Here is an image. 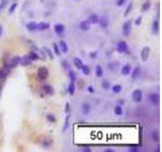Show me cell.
Wrapping results in <instances>:
<instances>
[{"instance_id":"obj_1","label":"cell","mask_w":162,"mask_h":152,"mask_svg":"<svg viewBox=\"0 0 162 152\" xmlns=\"http://www.w3.org/2000/svg\"><path fill=\"white\" fill-rule=\"evenodd\" d=\"M36 76L40 80H46L49 77V70L46 67H40L36 72Z\"/></svg>"},{"instance_id":"obj_2","label":"cell","mask_w":162,"mask_h":152,"mask_svg":"<svg viewBox=\"0 0 162 152\" xmlns=\"http://www.w3.org/2000/svg\"><path fill=\"white\" fill-rule=\"evenodd\" d=\"M117 49L119 53H124V54L129 53V47H128V45H127V43L125 41L119 42V44H117Z\"/></svg>"},{"instance_id":"obj_3","label":"cell","mask_w":162,"mask_h":152,"mask_svg":"<svg viewBox=\"0 0 162 152\" xmlns=\"http://www.w3.org/2000/svg\"><path fill=\"white\" fill-rule=\"evenodd\" d=\"M131 30H132V20H127L123 26V32L125 36H130Z\"/></svg>"},{"instance_id":"obj_4","label":"cell","mask_w":162,"mask_h":152,"mask_svg":"<svg viewBox=\"0 0 162 152\" xmlns=\"http://www.w3.org/2000/svg\"><path fill=\"white\" fill-rule=\"evenodd\" d=\"M142 97H143V94H142V91L140 89L134 90V92L132 94V99L135 103H140L142 101Z\"/></svg>"},{"instance_id":"obj_5","label":"cell","mask_w":162,"mask_h":152,"mask_svg":"<svg viewBox=\"0 0 162 152\" xmlns=\"http://www.w3.org/2000/svg\"><path fill=\"white\" fill-rule=\"evenodd\" d=\"M19 63H20V57H19V56H16V57H13L12 59H9L7 67H8V68H14V67L17 66Z\"/></svg>"},{"instance_id":"obj_6","label":"cell","mask_w":162,"mask_h":152,"mask_svg":"<svg viewBox=\"0 0 162 152\" xmlns=\"http://www.w3.org/2000/svg\"><path fill=\"white\" fill-rule=\"evenodd\" d=\"M149 55H150V48L149 47L143 48V50L141 52V58H142V60L147 61L148 58H149Z\"/></svg>"},{"instance_id":"obj_7","label":"cell","mask_w":162,"mask_h":152,"mask_svg":"<svg viewBox=\"0 0 162 152\" xmlns=\"http://www.w3.org/2000/svg\"><path fill=\"white\" fill-rule=\"evenodd\" d=\"M54 30L57 34L62 36V34L65 32V26L62 24H56L55 26H54Z\"/></svg>"},{"instance_id":"obj_8","label":"cell","mask_w":162,"mask_h":152,"mask_svg":"<svg viewBox=\"0 0 162 152\" xmlns=\"http://www.w3.org/2000/svg\"><path fill=\"white\" fill-rule=\"evenodd\" d=\"M90 26H91V24L89 22V20H83V22H81L80 24H79V28H80V30H84V32H86V30H88L90 28Z\"/></svg>"},{"instance_id":"obj_9","label":"cell","mask_w":162,"mask_h":152,"mask_svg":"<svg viewBox=\"0 0 162 152\" xmlns=\"http://www.w3.org/2000/svg\"><path fill=\"white\" fill-rule=\"evenodd\" d=\"M99 26L103 28H107L109 26V18L107 16H101L99 17V22H98Z\"/></svg>"},{"instance_id":"obj_10","label":"cell","mask_w":162,"mask_h":152,"mask_svg":"<svg viewBox=\"0 0 162 152\" xmlns=\"http://www.w3.org/2000/svg\"><path fill=\"white\" fill-rule=\"evenodd\" d=\"M8 73H9V68H7V67H3V68L0 69V82L7 77Z\"/></svg>"},{"instance_id":"obj_11","label":"cell","mask_w":162,"mask_h":152,"mask_svg":"<svg viewBox=\"0 0 162 152\" xmlns=\"http://www.w3.org/2000/svg\"><path fill=\"white\" fill-rule=\"evenodd\" d=\"M26 28L28 32H34V30H38V24L34 22H28V24H26Z\"/></svg>"},{"instance_id":"obj_12","label":"cell","mask_w":162,"mask_h":152,"mask_svg":"<svg viewBox=\"0 0 162 152\" xmlns=\"http://www.w3.org/2000/svg\"><path fill=\"white\" fill-rule=\"evenodd\" d=\"M159 30H160L159 20H153V24H152V30H153V32L155 34H158V32H159Z\"/></svg>"},{"instance_id":"obj_13","label":"cell","mask_w":162,"mask_h":152,"mask_svg":"<svg viewBox=\"0 0 162 152\" xmlns=\"http://www.w3.org/2000/svg\"><path fill=\"white\" fill-rule=\"evenodd\" d=\"M150 101L153 105H156L159 103V95L157 93H151L150 94Z\"/></svg>"},{"instance_id":"obj_14","label":"cell","mask_w":162,"mask_h":152,"mask_svg":"<svg viewBox=\"0 0 162 152\" xmlns=\"http://www.w3.org/2000/svg\"><path fill=\"white\" fill-rule=\"evenodd\" d=\"M131 71H132V66H131L130 64H126L123 68H122V74L127 76V75L130 74Z\"/></svg>"},{"instance_id":"obj_15","label":"cell","mask_w":162,"mask_h":152,"mask_svg":"<svg viewBox=\"0 0 162 152\" xmlns=\"http://www.w3.org/2000/svg\"><path fill=\"white\" fill-rule=\"evenodd\" d=\"M60 51L63 52V53H68L69 51V48H68V45H67V43L65 41H61L60 42Z\"/></svg>"},{"instance_id":"obj_16","label":"cell","mask_w":162,"mask_h":152,"mask_svg":"<svg viewBox=\"0 0 162 152\" xmlns=\"http://www.w3.org/2000/svg\"><path fill=\"white\" fill-rule=\"evenodd\" d=\"M81 109H82V113H83L84 115H88L90 109H91V107H90L89 103H84L83 105H82V107H81Z\"/></svg>"},{"instance_id":"obj_17","label":"cell","mask_w":162,"mask_h":152,"mask_svg":"<svg viewBox=\"0 0 162 152\" xmlns=\"http://www.w3.org/2000/svg\"><path fill=\"white\" fill-rule=\"evenodd\" d=\"M50 28V24L48 22H40L38 24V30H47Z\"/></svg>"},{"instance_id":"obj_18","label":"cell","mask_w":162,"mask_h":152,"mask_svg":"<svg viewBox=\"0 0 162 152\" xmlns=\"http://www.w3.org/2000/svg\"><path fill=\"white\" fill-rule=\"evenodd\" d=\"M73 63H74L75 67H76L77 69H81L82 66H83V62H82L81 59H79L78 57H75V58L73 59Z\"/></svg>"},{"instance_id":"obj_19","label":"cell","mask_w":162,"mask_h":152,"mask_svg":"<svg viewBox=\"0 0 162 152\" xmlns=\"http://www.w3.org/2000/svg\"><path fill=\"white\" fill-rule=\"evenodd\" d=\"M88 20H89L90 24H98V22H99V16H98L97 14H91L89 16V18H88Z\"/></svg>"},{"instance_id":"obj_20","label":"cell","mask_w":162,"mask_h":152,"mask_svg":"<svg viewBox=\"0 0 162 152\" xmlns=\"http://www.w3.org/2000/svg\"><path fill=\"white\" fill-rule=\"evenodd\" d=\"M43 90L45 91V93H47V94H53L54 93V89H53V87H52L51 85H49V84H46V85H44L43 86Z\"/></svg>"},{"instance_id":"obj_21","label":"cell","mask_w":162,"mask_h":152,"mask_svg":"<svg viewBox=\"0 0 162 152\" xmlns=\"http://www.w3.org/2000/svg\"><path fill=\"white\" fill-rule=\"evenodd\" d=\"M140 74H141V68L140 67H136L132 73V78L133 79H137L140 76Z\"/></svg>"},{"instance_id":"obj_22","label":"cell","mask_w":162,"mask_h":152,"mask_svg":"<svg viewBox=\"0 0 162 152\" xmlns=\"http://www.w3.org/2000/svg\"><path fill=\"white\" fill-rule=\"evenodd\" d=\"M28 59H30V61H36V60H38V53H36V52H34V51L30 52V53L28 55Z\"/></svg>"},{"instance_id":"obj_23","label":"cell","mask_w":162,"mask_h":152,"mask_svg":"<svg viewBox=\"0 0 162 152\" xmlns=\"http://www.w3.org/2000/svg\"><path fill=\"white\" fill-rule=\"evenodd\" d=\"M52 143H53V142H52V139H50V138H45V139L42 141V145L45 148H49L50 146L52 145Z\"/></svg>"},{"instance_id":"obj_24","label":"cell","mask_w":162,"mask_h":152,"mask_svg":"<svg viewBox=\"0 0 162 152\" xmlns=\"http://www.w3.org/2000/svg\"><path fill=\"white\" fill-rule=\"evenodd\" d=\"M95 74L97 77H103V67L100 66V65H97L95 68Z\"/></svg>"},{"instance_id":"obj_25","label":"cell","mask_w":162,"mask_h":152,"mask_svg":"<svg viewBox=\"0 0 162 152\" xmlns=\"http://www.w3.org/2000/svg\"><path fill=\"white\" fill-rule=\"evenodd\" d=\"M30 62H32V61L28 59V56H26L24 58H20V64H22V66H28V65L30 64Z\"/></svg>"},{"instance_id":"obj_26","label":"cell","mask_w":162,"mask_h":152,"mask_svg":"<svg viewBox=\"0 0 162 152\" xmlns=\"http://www.w3.org/2000/svg\"><path fill=\"white\" fill-rule=\"evenodd\" d=\"M9 0H1L0 1V12H2L3 10L5 9V7L8 5Z\"/></svg>"},{"instance_id":"obj_27","label":"cell","mask_w":162,"mask_h":152,"mask_svg":"<svg viewBox=\"0 0 162 152\" xmlns=\"http://www.w3.org/2000/svg\"><path fill=\"white\" fill-rule=\"evenodd\" d=\"M68 92L71 95H73L75 93V82H70V84L68 86Z\"/></svg>"},{"instance_id":"obj_28","label":"cell","mask_w":162,"mask_h":152,"mask_svg":"<svg viewBox=\"0 0 162 152\" xmlns=\"http://www.w3.org/2000/svg\"><path fill=\"white\" fill-rule=\"evenodd\" d=\"M81 71H82V73H83L84 75H89L90 74V68L89 66H87V65H84L82 66V68L80 69Z\"/></svg>"},{"instance_id":"obj_29","label":"cell","mask_w":162,"mask_h":152,"mask_svg":"<svg viewBox=\"0 0 162 152\" xmlns=\"http://www.w3.org/2000/svg\"><path fill=\"white\" fill-rule=\"evenodd\" d=\"M111 90H113V92H115V93H119V92L122 91V86L119 85V84H115V85H113V87H111Z\"/></svg>"},{"instance_id":"obj_30","label":"cell","mask_w":162,"mask_h":152,"mask_svg":"<svg viewBox=\"0 0 162 152\" xmlns=\"http://www.w3.org/2000/svg\"><path fill=\"white\" fill-rule=\"evenodd\" d=\"M69 78H70L71 82H75V80H76V73L74 71L70 70L69 71Z\"/></svg>"},{"instance_id":"obj_31","label":"cell","mask_w":162,"mask_h":152,"mask_svg":"<svg viewBox=\"0 0 162 152\" xmlns=\"http://www.w3.org/2000/svg\"><path fill=\"white\" fill-rule=\"evenodd\" d=\"M115 113L117 116L123 115V107H122L121 105H117V107H115Z\"/></svg>"},{"instance_id":"obj_32","label":"cell","mask_w":162,"mask_h":152,"mask_svg":"<svg viewBox=\"0 0 162 152\" xmlns=\"http://www.w3.org/2000/svg\"><path fill=\"white\" fill-rule=\"evenodd\" d=\"M44 52H45L46 54H47L48 56L50 57V59H54V54L52 53V51H51V49L50 48H44Z\"/></svg>"},{"instance_id":"obj_33","label":"cell","mask_w":162,"mask_h":152,"mask_svg":"<svg viewBox=\"0 0 162 152\" xmlns=\"http://www.w3.org/2000/svg\"><path fill=\"white\" fill-rule=\"evenodd\" d=\"M152 139H153V141H159V133H158V131H153L152 132Z\"/></svg>"},{"instance_id":"obj_34","label":"cell","mask_w":162,"mask_h":152,"mask_svg":"<svg viewBox=\"0 0 162 152\" xmlns=\"http://www.w3.org/2000/svg\"><path fill=\"white\" fill-rule=\"evenodd\" d=\"M150 6H151V4H150L149 1H146V2L142 5V11H148L150 8Z\"/></svg>"},{"instance_id":"obj_35","label":"cell","mask_w":162,"mask_h":152,"mask_svg":"<svg viewBox=\"0 0 162 152\" xmlns=\"http://www.w3.org/2000/svg\"><path fill=\"white\" fill-rule=\"evenodd\" d=\"M53 48H54V52H55L56 55H57V56L61 55V51H60V48H59V46H58L57 44H54Z\"/></svg>"},{"instance_id":"obj_36","label":"cell","mask_w":162,"mask_h":152,"mask_svg":"<svg viewBox=\"0 0 162 152\" xmlns=\"http://www.w3.org/2000/svg\"><path fill=\"white\" fill-rule=\"evenodd\" d=\"M69 119H70V116H69V115H67L66 121H65L64 127H63V132H65V131H66L67 129H68V127H69Z\"/></svg>"},{"instance_id":"obj_37","label":"cell","mask_w":162,"mask_h":152,"mask_svg":"<svg viewBox=\"0 0 162 152\" xmlns=\"http://www.w3.org/2000/svg\"><path fill=\"white\" fill-rule=\"evenodd\" d=\"M17 5H18V3H17V2L12 3V4H11V6L9 7V13H13V12H14L15 9H16V7H17Z\"/></svg>"},{"instance_id":"obj_38","label":"cell","mask_w":162,"mask_h":152,"mask_svg":"<svg viewBox=\"0 0 162 152\" xmlns=\"http://www.w3.org/2000/svg\"><path fill=\"white\" fill-rule=\"evenodd\" d=\"M47 120L49 121V122L51 123H55L56 122V118L54 115H52V113H49V115H47Z\"/></svg>"},{"instance_id":"obj_39","label":"cell","mask_w":162,"mask_h":152,"mask_svg":"<svg viewBox=\"0 0 162 152\" xmlns=\"http://www.w3.org/2000/svg\"><path fill=\"white\" fill-rule=\"evenodd\" d=\"M132 7H133V3L131 2L130 4L128 5V7H127L126 11H125V16H127V15H129V13L131 12V10H132Z\"/></svg>"},{"instance_id":"obj_40","label":"cell","mask_w":162,"mask_h":152,"mask_svg":"<svg viewBox=\"0 0 162 152\" xmlns=\"http://www.w3.org/2000/svg\"><path fill=\"white\" fill-rule=\"evenodd\" d=\"M101 86H103V89H109V82L107 81V80H103V83H101Z\"/></svg>"},{"instance_id":"obj_41","label":"cell","mask_w":162,"mask_h":152,"mask_svg":"<svg viewBox=\"0 0 162 152\" xmlns=\"http://www.w3.org/2000/svg\"><path fill=\"white\" fill-rule=\"evenodd\" d=\"M125 2H126V0H117V6H122V5L125 4Z\"/></svg>"},{"instance_id":"obj_42","label":"cell","mask_w":162,"mask_h":152,"mask_svg":"<svg viewBox=\"0 0 162 152\" xmlns=\"http://www.w3.org/2000/svg\"><path fill=\"white\" fill-rule=\"evenodd\" d=\"M62 65H63V67H64V68H69V63L67 62V61H63L62 62Z\"/></svg>"},{"instance_id":"obj_43","label":"cell","mask_w":162,"mask_h":152,"mask_svg":"<svg viewBox=\"0 0 162 152\" xmlns=\"http://www.w3.org/2000/svg\"><path fill=\"white\" fill-rule=\"evenodd\" d=\"M141 22H142V17H138L136 20V22H135V24H136L137 26H139V24H141Z\"/></svg>"},{"instance_id":"obj_44","label":"cell","mask_w":162,"mask_h":152,"mask_svg":"<svg viewBox=\"0 0 162 152\" xmlns=\"http://www.w3.org/2000/svg\"><path fill=\"white\" fill-rule=\"evenodd\" d=\"M87 90L90 92V93H93V92H94V89H93V87H92L91 85H90V86H88V87H87Z\"/></svg>"},{"instance_id":"obj_45","label":"cell","mask_w":162,"mask_h":152,"mask_svg":"<svg viewBox=\"0 0 162 152\" xmlns=\"http://www.w3.org/2000/svg\"><path fill=\"white\" fill-rule=\"evenodd\" d=\"M130 151H133V152H138L139 151V148H137V147H132V148H130Z\"/></svg>"},{"instance_id":"obj_46","label":"cell","mask_w":162,"mask_h":152,"mask_svg":"<svg viewBox=\"0 0 162 152\" xmlns=\"http://www.w3.org/2000/svg\"><path fill=\"white\" fill-rule=\"evenodd\" d=\"M65 111H66V113H69V111H70V105H69L68 103H66V109H65Z\"/></svg>"},{"instance_id":"obj_47","label":"cell","mask_w":162,"mask_h":152,"mask_svg":"<svg viewBox=\"0 0 162 152\" xmlns=\"http://www.w3.org/2000/svg\"><path fill=\"white\" fill-rule=\"evenodd\" d=\"M2 89H3V83H1V82H0V95H1V92H2Z\"/></svg>"},{"instance_id":"obj_48","label":"cell","mask_w":162,"mask_h":152,"mask_svg":"<svg viewBox=\"0 0 162 152\" xmlns=\"http://www.w3.org/2000/svg\"><path fill=\"white\" fill-rule=\"evenodd\" d=\"M82 151H87V152H90V151H91V149H90V148H84V149H82Z\"/></svg>"},{"instance_id":"obj_49","label":"cell","mask_w":162,"mask_h":152,"mask_svg":"<svg viewBox=\"0 0 162 152\" xmlns=\"http://www.w3.org/2000/svg\"><path fill=\"white\" fill-rule=\"evenodd\" d=\"M2 32H3V26H0V36H1V34H2Z\"/></svg>"}]
</instances>
